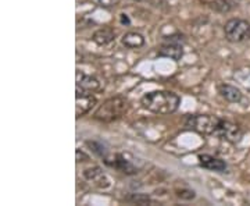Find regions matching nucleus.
<instances>
[{
	"label": "nucleus",
	"mask_w": 250,
	"mask_h": 206,
	"mask_svg": "<svg viewBox=\"0 0 250 206\" xmlns=\"http://www.w3.org/2000/svg\"><path fill=\"white\" fill-rule=\"evenodd\" d=\"M181 103V99L177 93L171 91H153L141 99V105L146 110L156 114H171L177 112Z\"/></svg>",
	"instance_id": "nucleus-1"
},
{
	"label": "nucleus",
	"mask_w": 250,
	"mask_h": 206,
	"mask_svg": "<svg viewBox=\"0 0 250 206\" xmlns=\"http://www.w3.org/2000/svg\"><path fill=\"white\" fill-rule=\"evenodd\" d=\"M128 108H129V103L123 96L110 98L103 105L99 106L93 117L99 121H103V123H111V121L118 120V118L124 116L125 113L128 112Z\"/></svg>",
	"instance_id": "nucleus-2"
},
{
	"label": "nucleus",
	"mask_w": 250,
	"mask_h": 206,
	"mask_svg": "<svg viewBox=\"0 0 250 206\" xmlns=\"http://www.w3.org/2000/svg\"><path fill=\"white\" fill-rule=\"evenodd\" d=\"M218 117L210 116V114H196V116H189L187 120V127L189 130L195 131L197 134L202 135H213L215 134V130L220 124Z\"/></svg>",
	"instance_id": "nucleus-3"
},
{
	"label": "nucleus",
	"mask_w": 250,
	"mask_h": 206,
	"mask_svg": "<svg viewBox=\"0 0 250 206\" xmlns=\"http://www.w3.org/2000/svg\"><path fill=\"white\" fill-rule=\"evenodd\" d=\"M224 34L229 42L239 44L250 36V24L242 18H231L224 27Z\"/></svg>",
	"instance_id": "nucleus-4"
},
{
	"label": "nucleus",
	"mask_w": 250,
	"mask_h": 206,
	"mask_svg": "<svg viewBox=\"0 0 250 206\" xmlns=\"http://www.w3.org/2000/svg\"><path fill=\"white\" fill-rule=\"evenodd\" d=\"M182 42H184V38L181 35L167 36L164 44L159 49L157 54L160 57H167V59H171L174 62H178V60H181V57L184 56Z\"/></svg>",
	"instance_id": "nucleus-5"
},
{
	"label": "nucleus",
	"mask_w": 250,
	"mask_h": 206,
	"mask_svg": "<svg viewBox=\"0 0 250 206\" xmlns=\"http://www.w3.org/2000/svg\"><path fill=\"white\" fill-rule=\"evenodd\" d=\"M214 135H217L221 139L228 141V142L236 143L241 141L243 133H242L241 127L238 124H233V123L227 121V120H220V124L217 127Z\"/></svg>",
	"instance_id": "nucleus-6"
},
{
	"label": "nucleus",
	"mask_w": 250,
	"mask_h": 206,
	"mask_svg": "<svg viewBox=\"0 0 250 206\" xmlns=\"http://www.w3.org/2000/svg\"><path fill=\"white\" fill-rule=\"evenodd\" d=\"M95 105H96V98L92 95V92H88V91L77 87V95H75V114L77 117H82L86 113H89Z\"/></svg>",
	"instance_id": "nucleus-7"
},
{
	"label": "nucleus",
	"mask_w": 250,
	"mask_h": 206,
	"mask_svg": "<svg viewBox=\"0 0 250 206\" xmlns=\"http://www.w3.org/2000/svg\"><path fill=\"white\" fill-rule=\"evenodd\" d=\"M104 163L108 164L110 167H114V169L120 170L121 173H124V174L132 176V174H136V173H138V169L135 167L131 161L126 160L124 155H121V153H117V155H114L111 159H110V158H104Z\"/></svg>",
	"instance_id": "nucleus-8"
},
{
	"label": "nucleus",
	"mask_w": 250,
	"mask_h": 206,
	"mask_svg": "<svg viewBox=\"0 0 250 206\" xmlns=\"http://www.w3.org/2000/svg\"><path fill=\"white\" fill-rule=\"evenodd\" d=\"M83 177L88 180V181H90V183H92L95 187H98V188L106 189L111 185L110 179H108L107 176L103 173V170H102L100 167H98V166L90 167V169H86V170L83 171Z\"/></svg>",
	"instance_id": "nucleus-9"
},
{
	"label": "nucleus",
	"mask_w": 250,
	"mask_h": 206,
	"mask_svg": "<svg viewBox=\"0 0 250 206\" xmlns=\"http://www.w3.org/2000/svg\"><path fill=\"white\" fill-rule=\"evenodd\" d=\"M199 163L202 167H205L207 170L211 171H225L227 170V163L215 156H211V155H199Z\"/></svg>",
	"instance_id": "nucleus-10"
},
{
	"label": "nucleus",
	"mask_w": 250,
	"mask_h": 206,
	"mask_svg": "<svg viewBox=\"0 0 250 206\" xmlns=\"http://www.w3.org/2000/svg\"><path fill=\"white\" fill-rule=\"evenodd\" d=\"M77 87L88 91V92H95L100 88V82H99L98 78L77 70Z\"/></svg>",
	"instance_id": "nucleus-11"
},
{
	"label": "nucleus",
	"mask_w": 250,
	"mask_h": 206,
	"mask_svg": "<svg viewBox=\"0 0 250 206\" xmlns=\"http://www.w3.org/2000/svg\"><path fill=\"white\" fill-rule=\"evenodd\" d=\"M218 92L225 100L231 102V103H239L243 98L242 92L236 87L229 85V84H221L218 85Z\"/></svg>",
	"instance_id": "nucleus-12"
},
{
	"label": "nucleus",
	"mask_w": 250,
	"mask_h": 206,
	"mask_svg": "<svg viewBox=\"0 0 250 206\" xmlns=\"http://www.w3.org/2000/svg\"><path fill=\"white\" fill-rule=\"evenodd\" d=\"M121 44L128 49H139L145 45V38L138 32H126L121 38Z\"/></svg>",
	"instance_id": "nucleus-13"
},
{
	"label": "nucleus",
	"mask_w": 250,
	"mask_h": 206,
	"mask_svg": "<svg viewBox=\"0 0 250 206\" xmlns=\"http://www.w3.org/2000/svg\"><path fill=\"white\" fill-rule=\"evenodd\" d=\"M114 31L113 29H110V28H102V29H98L93 36H92V39H93V42L99 46H106L108 45L110 42H113L114 41Z\"/></svg>",
	"instance_id": "nucleus-14"
},
{
	"label": "nucleus",
	"mask_w": 250,
	"mask_h": 206,
	"mask_svg": "<svg viewBox=\"0 0 250 206\" xmlns=\"http://www.w3.org/2000/svg\"><path fill=\"white\" fill-rule=\"evenodd\" d=\"M86 146L95 155H98L100 158H103V159L107 158V149H106V146L102 142H99V141H86Z\"/></svg>",
	"instance_id": "nucleus-15"
},
{
	"label": "nucleus",
	"mask_w": 250,
	"mask_h": 206,
	"mask_svg": "<svg viewBox=\"0 0 250 206\" xmlns=\"http://www.w3.org/2000/svg\"><path fill=\"white\" fill-rule=\"evenodd\" d=\"M239 0H214V7L221 13H228L235 6H238Z\"/></svg>",
	"instance_id": "nucleus-16"
},
{
	"label": "nucleus",
	"mask_w": 250,
	"mask_h": 206,
	"mask_svg": "<svg viewBox=\"0 0 250 206\" xmlns=\"http://www.w3.org/2000/svg\"><path fill=\"white\" fill-rule=\"evenodd\" d=\"M126 201L136 204V205H149L152 202L150 197L145 195V194H131L129 197H126Z\"/></svg>",
	"instance_id": "nucleus-17"
},
{
	"label": "nucleus",
	"mask_w": 250,
	"mask_h": 206,
	"mask_svg": "<svg viewBox=\"0 0 250 206\" xmlns=\"http://www.w3.org/2000/svg\"><path fill=\"white\" fill-rule=\"evenodd\" d=\"M181 199H193L195 198V191H192V189H181L178 191V194H177Z\"/></svg>",
	"instance_id": "nucleus-18"
},
{
	"label": "nucleus",
	"mask_w": 250,
	"mask_h": 206,
	"mask_svg": "<svg viewBox=\"0 0 250 206\" xmlns=\"http://www.w3.org/2000/svg\"><path fill=\"white\" fill-rule=\"evenodd\" d=\"M99 6H102V7H113V6H116L117 3H118V0H98Z\"/></svg>",
	"instance_id": "nucleus-19"
},
{
	"label": "nucleus",
	"mask_w": 250,
	"mask_h": 206,
	"mask_svg": "<svg viewBox=\"0 0 250 206\" xmlns=\"http://www.w3.org/2000/svg\"><path fill=\"white\" fill-rule=\"evenodd\" d=\"M88 159H89V158H88V156H86L85 153L81 152L80 149H77V160H78V161H86Z\"/></svg>",
	"instance_id": "nucleus-20"
},
{
	"label": "nucleus",
	"mask_w": 250,
	"mask_h": 206,
	"mask_svg": "<svg viewBox=\"0 0 250 206\" xmlns=\"http://www.w3.org/2000/svg\"><path fill=\"white\" fill-rule=\"evenodd\" d=\"M121 23H123V24H129V23H131L129 18L126 17V14H121Z\"/></svg>",
	"instance_id": "nucleus-21"
},
{
	"label": "nucleus",
	"mask_w": 250,
	"mask_h": 206,
	"mask_svg": "<svg viewBox=\"0 0 250 206\" xmlns=\"http://www.w3.org/2000/svg\"><path fill=\"white\" fill-rule=\"evenodd\" d=\"M134 1H145V0H134Z\"/></svg>",
	"instance_id": "nucleus-22"
}]
</instances>
